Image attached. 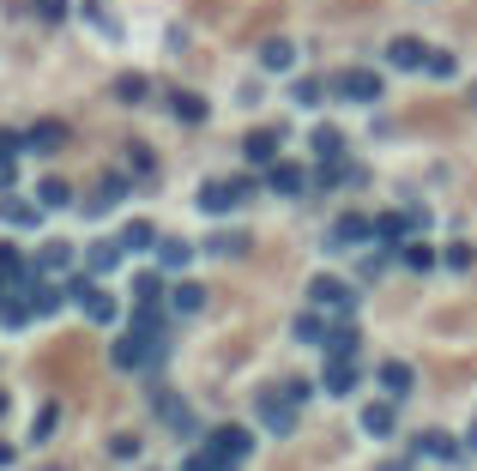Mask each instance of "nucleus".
<instances>
[{
    "label": "nucleus",
    "mask_w": 477,
    "mask_h": 471,
    "mask_svg": "<svg viewBox=\"0 0 477 471\" xmlns=\"http://www.w3.org/2000/svg\"><path fill=\"white\" fill-rule=\"evenodd\" d=\"M260 423H266L273 436H296V405L278 399V393H260Z\"/></svg>",
    "instance_id": "nucleus-4"
},
{
    "label": "nucleus",
    "mask_w": 477,
    "mask_h": 471,
    "mask_svg": "<svg viewBox=\"0 0 477 471\" xmlns=\"http://www.w3.org/2000/svg\"><path fill=\"white\" fill-rule=\"evenodd\" d=\"M73 266V248L67 242H49L42 254H36V272H67Z\"/></svg>",
    "instance_id": "nucleus-25"
},
{
    "label": "nucleus",
    "mask_w": 477,
    "mask_h": 471,
    "mask_svg": "<svg viewBox=\"0 0 477 471\" xmlns=\"http://www.w3.org/2000/svg\"><path fill=\"white\" fill-rule=\"evenodd\" d=\"M405 230H411L405 212H381V218H375V236L387 242V248H399V242H405Z\"/></svg>",
    "instance_id": "nucleus-20"
},
{
    "label": "nucleus",
    "mask_w": 477,
    "mask_h": 471,
    "mask_svg": "<svg viewBox=\"0 0 477 471\" xmlns=\"http://www.w3.org/2000/svg\"><path fill=\"white\" fill-rule=\"evenodd\" d=\"M36 19H42V25H61V19H67V0H36Z\"/></svg>",
    "instance_id": "nucleus-35"
},
{
    "label": "nucleus",
    "mask_w": 477,
    "mask_h": 471,
    "mask_svg": "<svg viewBox=\"0 0 477 471\" xmlns=\"http://www.w3.org/2000/svg\"><path fill=\"white\" fill-rule=\"evenodd\" d=\"M417 453H435V459H453V441H447V436H423V441H417Z\"/></svg>",
    "instance_id": "nucleus-36"
},
{
    "label": "nucleus",
    "mask_w": 477,
    "mask_h": 471,
    "mask_svg": "<svg viewBox=\"0 0 477 471\" xmlns=\"http://www.w3.org/2000/svg\"><path fill=\"white\" fill-rule=\"evenodd\" d=\"M158 411L170 417V429H175V436H194V411H188L181 399H170V393H158Z\"/></svg>",
    "instance_id": "nucleus-19"
},
{
    "label": "nucleus",
    "mask_w": 477,
    "mask_h": 471,
    "mask_svg": "<svg viewBox=\"0 0 477 471\" xmlns=\"http://www.w3.org/2000/svg\"><path fill=\"white\" fill-rule=\"evenodd\" d=\"M158 297H164V278H158V272H139L134 278V303H158Z\"/></svg>",
    "instance_id": "nucleus-30"
},
{
    "label": "nucleus",
    "mask_w": 477,
    "mask_h": 471,
    "mask_svg": "<svg viewBox=\"0 0 477 471\" xmlns=\"http://www.w3.org/2000/svg\"><path fill=\"white\" fill-rule=\"evenodd\" d=\"M308 297H314V308H327V314H350V308H357L350 284H344V278H333V272H320V278L308 284Z\"/></svg>",
    "instance_id": "nucleus-2"
},
{
    "label": "nucleus",
    "mask_w": 477,
    "mask_h": 471,
    "mask_svg": "<svg viewBox=\"0 0 477 471\" xmlns=\"http://www.w3.org/2000/svg\"><path fill=\"white\" fill-rule=\"evenodd\" d=\"M333 91H339V97H350V103H375V97H381V73H369V67H344L339 79H333Z\"/></svg>",
    "instance_id": "nucleus-3"
},
{
    "label": "nucleus",
    "mask_w": 477,
    "mask_h": 471,
    "mask_svg": "<svg viewBox=\"0 0 477 471\" xmlns=\"http://www.w3.org/2000/svg\"><path fill=\"white\" fill-rule=\"evenodd\" d=\"M248 447H254V436H248V429H236V423H224V429L212 436V453H224L230 466H236V459H248Z\"/></svg>",
    "instance_id": "nucleus-8"
},
{
    "label": "nucleus",
    "mask_w": 477,
    "mask_h": 471,
    "mask_svg": "<svg viewBox=\"0 0 477 471\" xmlns=\"http://www.w3.org/2000/svg\"><path fill=\"white\" fill-rule=\"evenodd\" d=\"M25 303H31V314H61V303H67V284L55 290V284H49V278L36 272V278H31V290H25Z\"/></svg>",
    "instance_id": "nucleus-6"
},
{
    "label": "nucleus",
    "mask_w": 477,
    "mask_h": 471,
    "mask_svg": "<svg viewBox=\"0 0 477 471\" xmlns=\"http://www.w3.org/2000/svg\"><path fill=\"white\" fill-rule=\"evenodd\" d=\"M266 188H278V194H303V164L273 158V164H266Z\"/></svg>",
    "instance_id": "nucleus-10"
},
{
    "label": "nucleus",
    "mask_w": 477,
    "mask_h": 471,
    "mask_svg": "<svg viewBox=\"0 0 477 471\" xmlns=\"http://www.w3.org/2000/svg\"><path fill=\"white\" fill-rule=\"evenodd\" d=\"M320 344H327V357H357V327H350V320H339V327H327V338H320Z\"/></svg>",
    "instance_id": "nucleus-16"
},
{
    "label": "nucleus",
    "mask_w": 477,
    "mask_h": 471,
    "mask_svg": "<svg viewBox=\"0 0 477 471\" xmlns=\"http://www.w3.org/2000/svg\"><path fill=\"white\" fill-rule=\"evenodd\" d=\"M260 61H266V67H273V73H290V61H296V49H290L284 36H273V42L260 49Z\"/></svg>",
    "instance_id": "nucleus-26"
},
{
    "label": "nucleus",
    "mask_w": 477,
    "mask_h": 471,
    "mask_svg": "<svg viewBox=\"0 0 477 471\" xmlns=\"http://www.w3.org/2000/svg\"><path fill=\"white\" fill-rule=\"evenodd\" d=\"M79 308H85V320H97V327H109V320L121 314V308H115V297H109V290H97V284L79 297Z\"/></svg>",
    "instance_id": "nucleus-13"
},
{
    "label": "nucleus",
    "mask_w": 477,
    "mask_h": 471,
    "mask_svg": "<svg viewBox=\"0 0 477 471\" xmlns=\"http://www.w3.org/2000/svg\"><path fill=\"white\" fill-rule=\"evenodd\" d=\"M0 411H6V393H0Z\"/></svg>",
    "instance_id": "nucleus-46"
},
{
    "label": "nucleus",
    "mask_w": 477,
    "mask_h": 471,
    "mask_svg": "<svg viewBox=\"0 0 477 471\" xmlns=\"http://www.w3.org/2000/svg\"><path fill=\"white\" fill-rule=\"evenodd\" d=\"M363 236H375V224H369L363 212H344L339 224H333V242H339V248H357Z\"/></svg>",
    "instance_id": "nucleus-12"
},
{
    "label": "nucleus",
    "mask_w": 477,
    "mask_h": 471,
    "mask_svg": "<svg viewBox=\"0 0 477 471\" xmlns=\"http://www.w3.org/2000/svg\"><path fill=\"white\" fill-rule=\"evenodd\" d=\"M115 97L121 103H145V79H139V73H121V79H115Z\"/></svg>",
    "instance_id": "nucleus-32"
},
{
    "label": "nucleus",
    "mask_w": 477,
    "mask_h": 471,
    "mask_svg": "<svg viewBox=\"0 0 477 471\" xmlns=\"http://www.w3.org/2000/svg\"><path fill=\"white\" fill-rule=\"evenodd\" d=\"M158 260H164V272H181L194 260V248H188V242H158Z\"/></svg>",
    "instance_id": "nucleus-27"
},
{
    "label": "nucleus",
    "mask_w": 477,
    "mask_h": 471,
    "mask_svg": "<svg viewBox=\"0 0 477 471\" xmlns=\"http://www.w3.org/2000/svg\"><path fill=\"white\" fill-rule=\"evenodd\" d=\"M212 254H248V236H212Z\"/></svg>",
    "instance_id": "nucleus-34"
},
{
    "label": "nucleus",
    "mask_w": 477,
    "mask_h": 471,
    "mask_svg": "<svg viewBox=\"0 0 477 471\" xmlns=\"http://www.w3.org/2000/svg\"><path fill=\"white\" fill-rule=\"evenodd\" d=\"M170 109H175V121H205V103L194 97V91H175Z\"/></svg>",
    "instance_id": "nucleus-29"
},
{
    "label": "nucleus",
    "mask_w": 477,
    "mask_h": 471,
    "mask_svg": "<svg viewBox=\"0 0 477 471\" xmlns=\"http://www.w3.org/2000/svg\"><path fill=\"white\" fill-rule=\"evenodd\" d=\"M25 320H31V303H25L19 290H6V297H0V327H12V333H19Z\"/></svg>",
    "instance_id": "nucleus-21"
},
{
    "label": "nucleus",
    "mask_w": 477,
    "mask_h": 471,
    "mask_svg": "<svg viewBox=\"0 0 477 471\" xmlns=\"http://www.w3.org/2000/svg\"><path fill=\"white\" fill-rule=\"evenodd\" d=\"M36 218H42V205H25V200H12V194H0V224L36 230Z\"/></svg>",
    "instance_id": "nucleus-15"
},
{
    "label": "nucleus",
    "mask_w": 477,
    "mask_h": 471,
    "mask_svg": "<svg viewBox=\"0 0 477 471\" xmlns=\"http://www.w3.org/2000/svg\"><path fill=\"white\" fill-rule=\"evenodd\" d=\"M296 338H308V344H320V338H327V327H320L314 314H303V320H296Z\"/></svg>",
    "instance_id": "nucleus-40"
},
{
    "label": "nucleus",
    "mask_w": 477,
    "mask_h": 471,
    "mask_svg": "<svg viewBox=\"0 0 477 471\" xmlns=\"http://www.w3.org/2000/svg\"><path fill=\"white\" fill-rule=\"evenodd\" d=\"M387 61H393V67H405V73H417L429 55H423V42H417V36H393V42H387Z\"/></svg>",
    "instance_id": "nucleus-11"
},
{
    "label": "nucleus",
    "mask_w": 477,
    "mask_h": 471,
    "mask_svg": "<svg viewBox=\"0 0 477 471\" xmlns=\"http://www.w3.org/2000/svg\"><path fill=\"white\" fill-rule=\"evenodd\" d=\"M381 471H405V466H399V459H393V466H381Z\"/></svg>",
    "instance_id": "nucleus-44"
},
{
    "label": "nucleus",
    "mask_w": 477,
    "mask_h": 471,
    "mask_svg": "<svg viewBox=\"0 0 477 471\" xmlns=\"http://www.w3.org/2000/svg\"><path fill=\"white\" fill-rule=\"evenodd\" d=\"M284 399H290V405L308 399V381H303V374H290V381H284Z\"/></svg>",
    "instance_id": "nucleus-42"
},
{
    "label": "nucleus",
    "mask_w": 477,
    "mask_h": 471,
    "mask_svg": "<svg viewBox=\"0 0 477 471\" xmlns=\"http://www.w3.org/2000/svg\"><path fill=\"white\" fill-rule=\"evenodd\" d=\"M320 381H327V393H333V399H344V393L357 387V369H350V357H327V374H320Z\"/></svg>",
    "instance_id": "nucleus-14"
},
{
    "label": "nucleus",
    "mask_w": 477,
    "mask_h": 471,
    "mask_svg": "<svg viewBox=\"0 0 477 471\" xmlns=\"http://www.w3.org/2000/svg\"><path fill=\"white\" fill-rule=\"evenodd\" d=\"M447 266L465 272V266H472V248H465V242H453V248H447Z\"/></svg>",
    "instance_id": "nucleus-41"
},
{
    "label": "nucleus",
    "mask_w": 477,
    "mask_h": 471,
    "mask_svg": "<svg viewBox=\"0 0 477 471\" xmlns=\"http://www.w3.org/2000/svg\"><path fill=\"white\" fill-rule=\"evenodd\" d=\"M339 151H344L339 127H314V158H320V164H339Z\"/></svg>",
    "instance_id": "nucleus-22"
},
{
    "label": "nucleus",
    "mask_w": 477,
    "mask_h": 471,
    "mask_svg": "<svg viewBox=\"0 0 477 471\" xmlns=\"http://www.w3.org/2000/svg\"><path fill=\"white\" fill-rule=\"evenodd\" d=\"M381 387H387L393 399H399V393H411V369H405V363H381Z\"/></svg>",
    "instance_id": "nucleus-28"
},
{
    "label": "nucleus",
    "mask_w": 477,
    "mask_h": 471,
    "mask_svg": "<svg viewBox=\"0 0 477 471\" xmlns=\"http://www.w3.org/2000/svg\"><path fill=\"white\" fill-rule=\"evenodd\" d=\"M363 429H369V436H393V411H387V405H369V411H363Z\"/></svg>",
    "instance_id": "nucleus-31"
},
{
    "label": "nucleus",
    "mask_w": 477,
    "mask_h": 471,
    "mask_svg": "<svg viewBox=\"0 0 477 471\" xmlns=\"http://www.w3.org/2000/svg\"><path fill=\"white\" fill-rule=\"evenodd\" d=\"M405 266H417V272H429V266H435V254H429V248H423V242H411V248H405Z\"/></svg>",
    "instance_id": "nucleus-38"
},
{
    "label": "nucleus",
    "mask_w": 477,
    "mask_h": 471,
    "mask_svg": "<svg viewBox=\"0 0 477 471\" xmlns=\"http://www.w3.org/2000/svg\"><path fill=\"white\" fill-rule=\"evenodd\" d=\"M248 194H254V181H248V175H230V181H205V188H200V212H212V218H218V212H236Z\"/></svg>",
    "instance_id": "nucleus-1"
},
{
    "label": "nucleus",
    "mask_w": 477,
    "mask_h": 471,
    "mask_svg": "<svg viewBox=\"0 0 477 471\" xmlns=\"http://www.w3.org/2000/svg\"><path fill=\"white\" fill-rule=\"evenodd\" d=\"M170 308H175V314H200V308H205V290H200V284H175V290H170Z\"/></svg>",
    "instance_id": "nucleus-24"
},
{
    "label": "nucleus",
    "mask_w": 477,
    "mask_h": 471,
    "mask_svg": "<svg viewBox=\"0 0 477 471\" xmlns=\"http://www.w3.org/2000/svg\"><path fill=\"white\" fill-rule=\"evenodd\" d=\"M55 417H61V411H55V405H42V411H36V429H31V436L49 441V436H55Z\"/></svg>",
    "instance_id": "nucleus-37"
},
{
    "label": "nucleus",
    "mask_w": 477,
    "mask_h": 471,
    "mask_svg": "<svg viewBox=\"0 0 477 471\" xmlns=\"http://www.w3.org/2000/svg\"><path fill=\"white\" fill-rule=\"evenodd\" d=\"M423 67L435 73V79H447V73H453V55H429V61H423Z\"/></svg>",
    "instance_id": "nucleus-43"
},
{
    "label": "nucleus",
    "mask_w": 477,
    "mask_h": 471,
    "mask_svg": "<svg viewBox=\"0 0 477 471\" xmlns=\"http://www.w3.org/2000/svg\"><path fill=\"white\" fill-rule=\"evenodd\" d=\"M121 254H127L121 242H97V248L85 254V266H91V272H115V266H121Z\"/></svg>",
    "instance_id": "nucleus-23"
},
{
    "label": "nucleus",
    "mask_w": 477,
    "mask_h": 471,
    "mask_svg": "<svg viewBox=\"0 0 477 471\" xmlns=\"http://www.w3.org/2000/svg\"><path fill=\"white\" fill-rule=\"evenodd\" d=\"M36 205H42V212H61V205H73L67 181H61V175H49V181H36Z\"/></svg>",
    "instance_id": "nucleus-18"
},
{
    "label": "nucleus",
    "mask_w": 477,
    "mask_h": 471,
    "mask_svg": "<svg viewBox=\"0 0 477 471\" xmlns=\"http://www.w3.org/2000/svg\"><path fill=\"white\" fill-rule=\"evenodd\" d=\"M61 145H67V127H61V121H36L31 134H25V151H42V158L61 151Z\"/></svg>",
    "instance_id": "nucleus-9"
},
{
    "label": "nucleus",
    "mask_w": 477,
    "mask_h": 471,
    "mask_svg": "<svg viewBox=\"0 0 477 471\" xmlns=\"http://www.w3.org/2000/svg\"><path fill=\"white\" fill-rule=\"evenodd\" d=\"M188 471H230V459H224V453H212V447H205V453H194V459H188Z\"/></svg>",
    "instance_id": "nucleus-33"
},
{
    "label": "nucleus",
    "mask_w": 477,
    "mask_h": 471,
    "mask_svg": "<svg viewBox=\"0 0 477 471\" xmlns=\"http://www.w3.org/2000/svg\"><path fill=\"white\" fill-rule=\"evenodd\" d=\"M278 145H284V127H254V134L242 139V151H248V164H260V169H266V164H273V158H278Z\"/></svg>",
    "instance_id": "nucleus-5"
},
{
    "label": "nucleus",
    "mask_w": 477,
    "mask_h": 471,
    "mask_svg": "<svg viewBox=\"0 0 477 471\" xmlns=\"http://www.w3.org/2000/svg\"><path fill=\"white\" fill-rule=\"evenodd\" d=\"M0 297H6V278H0Z\"/></svg>",
    "instance_id": "nucleus-45"
},
{
    "label": "nucleus",
    "mask_w": 477,
    "mask_h": 471,
    "mask_svg": "<svg viewBox=\"0 0 477 471\" xmlns=\"http://www.w3.org/2000/svg\"><path fill=\"white\" fill-rule=\"evenodd\" d=\"M121 200H127V175H103V181H97V194L85 200V218H103L109 205H121Z\"/></svg>",
    "instance_id": "nucleus-7"
},
{
    "label": "nucleus",
    "mask_w": 477,
    "mask_h": 471,
    "mask_svg": "<svg viewBox=\"0 0 477 471\" xmlns=\"http://www.w3.org/2000/svg\"><path fill=\"white\" fill-rule=\"evenodd\" d=\"M327 97V85L320 79H296V103H320Z\"/></svg>",
    "instance_id": "nucleus-39"
},
{
    "label": "nucleus",
    "mask_w": 477,
    "mask_h": 471,
    "mask_svg": "<svg viewBox=\"0 0 477 471\" xmlns=\"http://www.w3.org/2000/svg\"><path fill=\"white\" fill-rule=\"evenodd\" d=\"M115 242H121V248H127V254H145V248H158V230H151V224H145V218H134V224H127V230L115 236Z\"/></svg>",
    "instance_id": "nucleus-17"
}]
</instances>
